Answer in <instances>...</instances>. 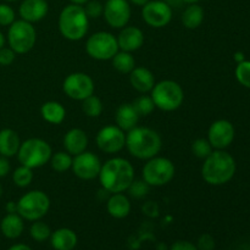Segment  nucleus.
Listing matches in <instances>:
<instances>
[{
  "mask_svg": "<svg viewBox=\"0 0 250 250\" xmlns=\"http://www.w3.org/2000/svg\"><path fill=\"white\" fill-rule=\"evenodd\" d=\"M176 168L172 161L164 156H154L144 164L142 176L150 187H163L175 177Z\"/></svg>",
  "mask_w": 250,
  "mask_h": 250,
  "instance_id": "nucleus-8",
  "label": "nucleus"
},
{
  "mask_svg": "<svg viewBox=\"0 0 250 250\" xmlns=\"http://www.w3.org/2000/svg\"><path fill=\"white\" fill-rule=\"evenodd\" d=\"M89 28V19L81 5H66L59 16V29L63 38L71 42L81 41Z\"/></svg>",
  "mask_w": 250,
  "mask_h": 250,
  "instance_id": "nucleus-4",
  "label": "nucleus"
},
{
  "mask_svg": "<svg viewBox=\"0 0 250 250\" xmlns=\"http://www.w3.org/2000/svg\"><path fill=\"white\" fill-rule=\"evenodd\" d=\"M78 243V237L73 229L61 227L51 232L50 244L55 250H73Z\"/></svg>",
  "mask_w": 250,
  "mask_h": 250,
  "instance_id": "nucleus-21",
  "label": "nucleus"
},
{
  "mask_svg": "<svg viewBox=\"0 0 250 250\" xmlns=\"http://www.w3.org/2000/svg\"><path fill=\"white\" fill-rule=\"evenodd\" d=\"M234 127L227 120H217L212 122L208 131V141L215 150H225L234 139Z\"/></svg>",
  "mask_w": 250,
  "mask_h": 250,
  "instance_id": "nucleus-16",
  "label": "nucleus"
},
{
  "mask_svg": "<svg viewBox=\"0 0 250 250\" xmlns=\"http://www.w3.org/2000/svg\"><path fill=\"white\" fill-rule=\"evenodd\" d=\"M236 168V160L231 154L225 150H212V153L204 159L202 177L210 186L226 185L233 178Z\"/></svg>",
  "mask_w": 250,
  "mask_h": 250,
  "instance_id": "nucleus-3",
  "label": "nucleus"
},
{
  "mask_svg": "<svg viewBox=\"0 0 250 250\" xmlns=\"http://www.w3.org/2000/svg\"><path fill=\"white\" fill-rule=\"evenodd\" d=\"M82 111L88 117H99L103 112V103L97 95H90L82 100Z\"/></svg>",
  "mask_w": 250,
  "mask_h": 250,
  "instance_id": "nucleus-30",
  "label": "nucleus"
},
{
  "mask_svg": "<svg viewBox=\"0 0 250 250\" xmlns=\"http://www.w3.org/2000/svg\"><path fill=\"white\" fill-rule=\"evenodd\" d=\"M150 97L155 107L163 111H175L183 104L185 92L175 81L164 80L155 83L151 89Z\"/></svg>",
  "mask_w": 250,
  "mask_h": 250,
  "instance_id": "nucleus-6",
  "label": "nucleus"
},
{
  "mask_svg": "<svg viewBox=\"0 0 250 250\" xmlns=\"http://www.w3.org/2000/svg\"><path fill=\"white\" fill-rule=\"evenodd\" d=\"M50 199L43 190H29L17 202V214L27 221H37L48 214Z\"/></svg>",
  "mask_w": 250,
  "mask_h": 250,
  "instance_id": "nucleus-7",
  "label": "nucleus"
},
{
  "mask_svg": "<svg viewBox=\"0 0 250 250\" xmlns=\"http://www.w3.org/2000/svg\"><path fill=\"white\" fill-rule=\"evenodd\" d=\"M181 1L186 2V4H197V2H199L200 0H181Z\"/></svg>",
  "mask_w": 250,
  "mask_h": 250,
  "instance_id": "nucleus-49",
  "label": "nucleus"
},
{
  "mask_svg": "<svg viewBox=\"0 0 250 250\" xmlns=\"http://www.w3.org/2000/svg\"><path fill=\"white\" fill-rule=\"evenodd\" d=\"M182 23L187 29H195L204 21V9L199 4H188L182 14Z\"/></svg>",
  "mask_w": 250,
  "mask_h": 250,
  "instance_id": "nucleus-27",
  "label": "nucleus"
},
{
  "mask_svg": "<svg viewBox=\"0 0 250 250\" xmlns=\"http://www.w3.org/2000/svg\"><path fill=\"white\" fill-rule=\"evenodd\" d=\"M71 4H76V5H81V6H83V5L85 4V2H88L89 0H70Z\"/></svg>",
  "mask_w": 250,
  "mask_h": 250,
  "instance_id": "nucleus-48",
  "label": "nucleus"
},
{
  "mask_svg": "<svg viewBox=\"0 0 250 250\" xmlns=\"http://www.w3.org/2000/svg\"><path fill=\"white\" fill-rule=\"evenodd\" d=\"M37 42L36 28L31 22L15 20L9 26L7 43L16 54H27L33 49Z\"/></svg>",
  "mask_w": 250,
  "mask_h": 250,
  "instance_id": "nucleus-9",
  "label": "nucleus"
},
{
  "mask_svg": "<svg viewBox=\"0 0 250 250\" xmlns=\"http://www.w3.org/2000/svg\"><path fill=\"white\" fill-rule=\"evenodd\" d=\"M72 155L67 151H58L50 158L51 168L56 172H65L72 166Z\"/></svg>",
  "mask_w": 250,
  "mask_h": 250,
  "instance_id": "nucleus-29",
  "label": "nucleus"
},
{
  "mask_svg": "<svg viewBox=\"0 0 250 250\" xmlns=\"http://www.w3.org/2000/svg\"><path fill=\"white\" fill-rule=\"evenodd\" d=\"M212 146L208 139L198 138L192 143V153L198 159H207L212 153Z\"/></svg>",
  "mask_w": 250,
  "mask_h": 250,
  "instance_id": "nucleus-34",
  "label": "nucleus"
},
{
  "mask_svg": "<svg viewBox=\"0 0 250 250\" xmlns=\"http://www.w3.org/2000/svg\"><path fill=\"white\" fill-rule=\"evenodd\" d=\"M125 146L133 158L149 160L160 153L163 148V139L158 132L149 127L136 126L126 134Z\"/></svg>",
  "mask_w": 250,
  "mask_h": 250,
  "instance_id": "nucleus-2",
  "label": "nucleus"
},
{
  "mask_svg": "<svg viewBox=\"0 0 250 250\" xmlns=\"http://www.w3.org/2000/svg\"><path fill=\"white\" fill-rule=\"evenodd\" d=\"M116 38L120 50L128 51V53L138 50L144 44L143 31L134 26H126L121 28V32Z\"/></svg>",
  "mask_w": 250,
  "mask_h": 250,
  "instance_id": "nucleus-17",
  "label": "nucleus"
},
{
  "mask_svg": "<svg viewBox=\"0 0 250 250\" xmlns=\"http://www.w3.org/2000/svg\"><path fill=\"white\" fill-rule=\"evenodd\" d=\"M129 1H131L132 4L137 5V6H144L149 0H129Z\"/></svg>",
  "mask_w": 250,
  "mask_h": 250,
  "instance_id": "nucleus-46",
  "label": "nucleus"
},
{
  "mask_svg": "<svg viewBox=\"0 0 250 250\" xmlns=\"http://www.w3.org/2000/svg\"><path fill=\"white\" fill-rule=\"evenodd\" d=\"M7 250H33V249L24 243H17V244H14V246L10 247Z\"/></svg>",
  "mask_w": 250,
  "mask_h": 250,
  "instance_id": "nucleus-43",
  "label": "nucleus"
},
{
  "mask_svg": "<svg viewBox=\"0 0 250 250\" xmlns=\"http://www.w3.org/2000/svg\"><path fill=\"white\" fill-rule=\"evenodd\" d=\"M53 150L48 142L41 138H29L22 142L17 151V158L21 165L29 168H38L50 161Z\"/></svg>",
  "mask_w": 250,
  "mask_h": 250,
  "instance_id": "nucleus-5",
  "label": "nucleus"
},
{
  "mask_svg": "<svg viewBox=\"0 0 250 250\" xmlns=\"http://www.w3.org/2000/svg\"><path fill=\"white\" fill-rule=\"evenodd\" d=\"M24 229L23 219L17 212L6 214L0 222V231L4 237L9 239H16L22 234Z\"/></svg>",
  "mask_w": 250,
  "mask_h": 250,
  "instance_id": "nucleus-25",
  "label": "nucleus"
},
{
  "mask_svg": "<svg viewBox=\"0 0 250 250\" xmlns=\"http://www.w3.org/2000/svg\"><path fill=\"white\" fill-rule=\"evenodd\" d=\"M88 136L83 129L72 128L63 136V148L71 155H78L87 150Z\"/></svg>",
  "mask_w": 250,
  "mask_h": 250,
  "instance_id": "nucleus-20",
  "label": "nucleus"
},
{
  "mask_svg": "<svg viewBox=\"0 0 250 250\" xmlns=\"http://www.w3.org/2000/svg\"><path fill=\"white\" fill-rule=\"evenodd\" d=\"M49 5L46 0H23L19 7V14L27 22H39L46 16Z\"/></svg>",
  "mask_w": 250,
  "mask_h": 250,
  "instance_id": "nucleus-18",
  "label": "nucleus"
},
{
  "mask_svg": "<svg viewBox=\"0 0 250 250\" xmlns=\"http://www.w3.org/2000/svg\"><path fill=\"white\" fill-rule=\"evenodd\" d=\"M129 82L137 92L146 94V93L151 92L153 87L155 85V76L149 68L139 66L131 71Z\"/></svg>",
  "mask_w": 250,
  "mask_h": 250,
  "instance_id": "nucleus-19",
  "label": "nucleus"
},
{
  "mask_svg": "<svg viewBox=\"0 0 250 250\" xmlns=\"http://www.w3.org/2000/svg\"><path fill=\"white\" fill-rule=\"evenodd\" d=\"M106 209L114 219H125L131 212V202L124 193H114L107 199Z\"/></svg>",
  "mask_w": 250,
  "mask_h": 250,
  "instance_id": "nucleus-22",
  "label": "nucleus"
},
{
  "mask_svg": "<svg viewBox=\"0 0 250 250\" xmlns=\"http://www.w3.org/2000/svg\"><path fill=\"white\" fill-rule=\"evenodd\" d=\"M2 193H4V189H2V186L0 185V198L2 197Z\"/></svg>",
  "mask_w": 250,
  "mask_h": 250,
  "instance_id": "nucleus-50",
  "label": "nucleus"
},
{
  "mask_svg": "<svg viewBox=\"0 0 250 250\" xmlns=\"http://www.w3.org/2000/svg\"><path fill=\"white\" fill-rule=\"evenodd\" d=\"M95 141L103 153L116 154L126 146V134L117 125H107L98 132Z\"/></svg>",
  "mask_w": 250,
  "mask_h": 250,
  "instance_id": "nucleus-13",
  "label": "nucleus"
},
{
  "mask_svg": "<svg viewBox=\"0 0 250 250\" xmlns=\"http://www.w3.org/2000/svg\"><path fill=\"white\" fill-rule=\"evenodd\" d=\"M142 19L153 28H163L172 20V7L164 0H149L142 6Z\"/></svg>",
  "mask_w": 250,
  "mask_h": 250,
  "instance_id": "nucleus-12",
  "label": "nucleus"
},
{
  "mask_svg": "<svg viewBox=\"0 0 250 250\" xmlns=\"http://www.w3.org/2000/svg\"><path fill=\"white\" fill-rule=\"evenodd\" d=\"M170 250H198V248L189 241H176L171 244Z\"/></svg>",
  "mask_w": 250,
  "mask_h": 250,
  "instance_id": "nucleus-41",
  "label": "nucleus"
},
{
  "mask_svg": "<svg viewBox=\"0 0 250 250\" xmlns=\"http://www.w3.org/2000/svg\"><path fill=\"white\" fill-rule=\"evenodd\" d=\"M198 250H214L215 249V239L211 234L204 233L199 237L197 243Z\"/></svg>",
  "mask_w": 250,
  "mask_h": 250,
  "instance_id": "nucleus-40",
  "label": "nucleus"
},
{
  "mask_svg": "<svg viewBox=\"0 0 250 250\" xmlns=\"http://www.w3.org/2000/svg\"><path fill=\"white\" fill-rule=\"evenodd\" d=\"M128 193L131 197L136 198V199H141V198L146 197L150 190V186L144 180H134L133 182L129 185Z\"/></svg>",
  "mask_w": 250,
  "mask_h": 250,
  "instance_id": "nucleus-35",
  "label": "nucleus"
},
{
  "mask_svg": "<svg viewBox=\"0 0 250 250\" xmlns=\"http://www.w3.org/2000/svg\"><path fill=\"white\" fill-rule=\"evenodd\" d=\"M236 78L243 87L250 88V61H242L236 67Z\"/></svg>",
  "mask_w": 250,
  "mask_h": 250,
  "instance_id": "nucleus-36",
  "label": "nucleus"
},
{
  "mask_svg": "<svg viewBox=\"0 0 250 250\" xmlns=\"http://www.w3.org/2000/svg\"><path fill=\"white\" fill-rule=\"evenodd\" d=\"M5 1H9V2H12V1H17V0H5Z\"/></svg>",
  "mask_w": 250,
  "mask_h": 250,
  "instance_id": "nucleus-51",
  "label": "nucleus"
},
{
  "mask_svg": "<svg viewBox=\"0 0 250 250\" xmlns=\"http://www.w3.org/2000/svg\"><path fill=\"white\" fill-rule=\"evenodd\" d=\"M103 16L112 28L121 29L126 27L131 19V5L128 0H106Z\"/></svg>",
  "mask_w": 250,
  "mask_h": 250,
  "instance_id": "nucleus-15",
  "label": "nucleus"
},
{
  "mask_svg": "<svg viewBox=\"0 0 250 250\" xmlns=\"http://www.w3.org/2000/svg\"><path fill=\"white\" fill-rule=\"evenodd\" d=\"M14 9L7 4H0V26L7 27L15 21Z\"/></svg>",
  "mask_w": 250,
  "mask_h": 250,
  "instance_id": "nucleus-38",
  "label": "nucleus"
},
{
  "mask_svg": "<svg viewBox=\"0 0 250 250\" xmlns=\"http://www.w3.org/2000/svg\"><path fill=\"white\" fill-rule=\"evenodd\" d=\"M98 177L107 193H124L134 181V168L126 159L112 158L103 164Z\"/></svg>",
  "mask_w": 250,
  "mask_h": 250,
  "instance_id": "nucleus-1",
  "label": "nucleus"
},
{
  "mask_svg": "<svg viewBox=\"0 0 250 250\" xmlns=\"http://www.w3.org/2000/svg\"><path fill=\"white\" fill-rule=\"evenodd\" d=\"M41 115L44 121L51 125H60L66 117V109L58 102H46L42 105Z\"/></svg>",
  "mask_w": 250,
  "mask_h": 250,
  "instance_id": "nucleus-26",
  "label": "nucleus"
},
{
  "mask_svg": "<svg viewBox=\"0 0 250 250\" xmlns=\"http://www.w3.org/2000/svg\"><path fill=\"white\" fill-rule=\"evenodd\" d=\"M112 60V66L120 73H131V71L136 67V60H134L132 53L128 51H117Z\"/></svg>",
  "mask_w": 250,
  "mask_h": 250,
  "instance_id": "nucleus-28",
  "label": "nucleus"
},
{
  "mask_svg": "<svg viewBox=\"0 0 250 250\" xmlns=\"http://www.w3.org/2000/svg\"><path fill=\"white\" fill-rule=\"evenodd\" d=\"M29 234H31L32 239H34L36 242H45L46 239L50 238L51 229L45 222L37 220L32 224L31 229H29Z\"/></svg>",
  "mask_w": 250,
  "mask_h": 250,
  "instance_id": "nucleus-32",
  "label": "nucleus"
},
{
  "mask_svg": "<svg viewBox=\"0 0 250 250\" xmlns=\"http://www.w3.org/2000/svg\"><path fill=\"white\" fill-rule=\"evenodd\" d=\"M12 181L20 188H26L33 181V171L27 166H19L12 173Z\"/></svg>",
  "mask_w": 250,
  "mask_h": 250,
  "instance_id": "nucleus-31",
  "label": "nucleus"
},
{
  "mask_svg": "<svg viewBox=\"0 0 250 250\" xmlns=\"http://www.w3.org/2000/svg\"><path fill=\"white\" fill-rule=\"evenodd\" d=\"M83 9L87 14L88 19H98V17L103 16L104 5L99 0H89V1L83 5Z\"/></svg>",
  "mask_w": 250,
  "mask_h": 250,
  "instance_id": "nucleus-37",
  "label": "nucleus"
},
{
  "mask_svg": "<svg viewBox=\"0 0 250 250\" xmlns=\"http://www.w3.org/2000/svg\"><path fill=\"white\" fill-rule=\"evenodd\" d=\"M133 107L136 109L137 114L141 116H148L155 109V104H154L153 99L149 95H141V97L136 98L134 102L132 103Z\"/></svg>",
  "mask_w": 250,
  "mask_h": 250,
  "instance_id": "nucleus-33",
  "label": "nucleus"
},
{
  "mask_svg": "<svg viewBox=\"0 0 250 250\" xmlns=\"http://www.w3.org/2000/svg\"><path fill=\"white\" fill-rule=\"evenodd\" d=\"M119 50L117 38L110 32H97L92 34L85 43L88 55L99 61L111 60Z\"/></svg>",
  "mask_w": 250,
  "mask_h": 250,
  "instance_id": "nucleus-10",
  "label": "nucleus"
},
{
  "mask_svg": "<svg viewBox=\"0 0 250 250\" xmlns=\"http://www.w3.org/2000/svg\"><path fill=\"white\" fill-rule=\"evenodd\" d=\"M234 60L237 61V62H242V61H244L246 59H244V54L241 53V51H238V53L234 54Z\"/></svg>",
  "mask_w": 250,
  "mask_h": 250,
  "instance_id": "nucleus-45",
  "label": "nucleus"
},
{
  "mask_svg": "<svg viewBox=\"0 0 250 250\" xmlns=\"http://www.w3.org/2000/svg\"><path fill=\"white\" fill-rule=\"evenodd\" d=\"M21 139L19 133L11 128H4L0 131V155L5 158H12L17 155Z\"/></svg>",
  "mask_w": 250,
  "mask_h": 250,
  "instance_id": "nucleus-23",
  "label": "nucleus"
},
{
  "mask_svg": "<svg viewBox=\"0 0 250 250\" xmlns=\"http://www.w3.org/2000/svg\"><path fill=\"white\" fill-rule=\"evenodd\" d=\"M94 82L87 73L73 72L63 80L62 90L68 98L73 100H84L94 94Z\"/></svg>",
  "mask_w": 250,
  "mask_h": 250,
  "instance_id": "nucleus-11",
  "label": "nucleus"
},
{
  "mask_svg": "<svg viewBox=\"0 0 250 250\" xmlns=\"http://www.w3.org/2000/svg\"><path fill=\"white\" fill-rule=\"evenodd\" d=\"M5 43H6V38H5V36L2 34V32L0 31V49L4 48Z\"/></svg>",
  "mask_w": 250,
  "mask_h": 250,
  "instance_id": "nucleus-47",
  "label": "nucleus"
},
{
  "mask_svg": "<svg viewBox=\"0 0 250 250\" xmlns=\"http://www.w3.org/2000/svg\"><path fill=\"white\" fill-rule=\"evenodd\" d=\"M6 211H7V214H11V212H17V203H15V202L7 203Z\"/></svg>",
  "mask_w": 250,
  "mask_h": 250,
  "instance_id": "nucleus-44",
  "label": "nucleus"
},
{
  "mask_svg": "<svg viewBox=\"0 0 250 250\" xmlns=\"http://www.w3.org/2000/svg\"><path fill=\"white\" fill-rule=\"evenodd\" d=\"M115 121L116 125L122 129V131H127L134 128L139 121V115L137 114L136 109L133 107L132 103H126V104H121L116 110V115H115Z\"/></svg>",
  "mask_w": 250,
  "mask_h": 250,
  "instance_id": "nucleus-24",
  "label": "nucleus"
},
{
  "mask_svg": "<svg viewBox=\"0 0 250 250\" xmlns=\"http://www.w3.org/2000/svg\"><path fill=\"white\" fill-rule=\"evenodd\" d=\"M102 161L99 156L95 155L92 151H83V153L75 155L72 159V168L76 177L81 180L90 181L99 176L102 168Z\"/></svg>",
  "mask_w": 250,
  "mask_h": 250,
  "instance_id": "nucleus-14",
  "label": "nucleus"
},
{
  "mask_svg": "<svg viewBox=\"0 0 250 250\" xmlns=\"http://www.w3.org/2000/svg\"><path fill=\"white\" fill-rule=\"evenodd\" d=\"M15 58H16V53L10 46L9 48L4 46L0 49V66L11 65L15 61Z\"/></svg>",
  "mask_w": 250,
  "mask_h": 250,
  "instance_id": "nucleus-39",
  "label": "nucleus"
},
{
  "mask_svg": "<svg viewBox=\"0 0 250 250\" xmlns=\"http://www.w3.org/2000/svg\"><path fill=\"white\" fill-rule=\"evenodd\" d=\"M10 172V161L9 158L0 155V178L6 177Z\"/></svg>",
  "mask_w": 250,
  "mask_h": 250,
  "instance_id": "nucleus-42",
  "label": "nucleus"
}]
</instances>
